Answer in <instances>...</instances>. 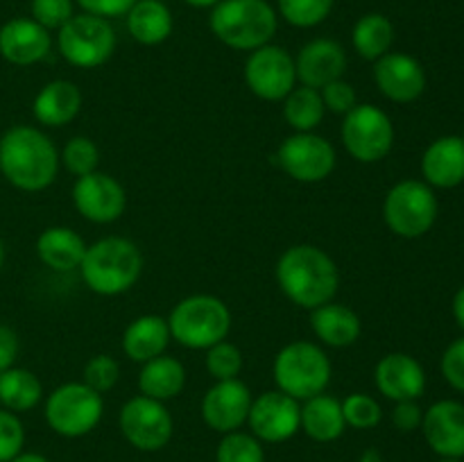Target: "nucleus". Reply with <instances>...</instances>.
Masks as SVG:
<instances>
[{"label":"nucleus","instance_id":"obj_1","mask_svg":"<svg viewBox=\"0 0 464 462\" xmlns=\"http://www.w3.org/2000/svg\"><path fill=\"white\" fill-rule=\"evenodd\" d=\"M276 284L281 293L299 308L334 302L340 285V272L334 258L315 245H293L276 263Z\"/></svg>","mask_w":464,"mask_h":462},{"label":"nucleus","instance_id":"obj_2","mask_svg":"<svg viewBox=\"0 0 464 462\" xmlns=\"http://www.w3.org/2000/svg\"><path fill=\"white\" fill-rule=\"evenodd\" d=\"M59 154L41 130L16 125L0 136V172L18 190L39 193L54 181Z\"/></svg>","mask_w":464,"mask_h":462},{"label":"nucleus","instance_id":"obj_3","mask_svg":"<svg viewBox=\"0 0 464 462\" xmlns=\"http://www.w3.org/2000/svg\"><path fill=\"white\" fill-rule=\"evenodd\" d=\"M143 272V254L130 238L109 236L86 247L80 274L93 293L116 297L134 288Z\"/></svg>","mask_w":464,"mask_h":462},{"label":"nucleus","instance_id":"obj_4","mask_svg":"<svg viewBox=\"0 0 464 462\" xmlns=\"http://www.w3.org/2000/svg\"><path fill=\"white\" fill-rule=\"evenodd\" d=\"M211 32L234 50L263 48L279 27L275 7L267 0H220L208 18Z\"/></svg>","mask_w":464,"mask_h":462},{"label":"nucleus","instance_id":"obj_5","mask_svg":"<svg viewBox=\"0 0 464 462\" xmlns=\"http://www.w3.org/2000/svg\"><path fill=\"white\" fill-rule=\"evenodd\" d=\"M168 326L181 347L208 349L229 335L231 311L213 294H190L172 308Z\"/></svg>","mask_w":464,"mask_h":462},{"label":"nucleus","instance_id":"obj_6","mask_svg":"<svg viewBox=\"0 0 464 462\" xmlns=\"http://www.w3.org/2000/svg\"><path fill=\"white\" fill-rule=\"evenodd\" d=\"M272 374L281 392L306 401L326 390L331 380V361L320 344L295 340L276 353Z\"/></svg>","mask_w":464,"mask_h":462},{"label":"nucleus","instance_id":"obj_7","mask_svg":"<svg viewBox=\"0 0 464 462\" xmlns=\"http://www.w3.org/2000/svg\"><path fill=\"white\" fill-rule=\"evenodd\" d=\"M383 217L392 234L420 238L438 220V197L426 181H399L385 195Z\"/></svg>","mask_w":464,"mask_h":462},{"label":"nucleus","instance_id":"obj_8","mask_svg":"<svg viewBox=\"0 0 464 462\" xmlns=\"http://www.w3.org/2000/svg\"><path fill=\"white\" fill-rule=\"evenodd\" d=\"M59 54L75 68H98L109 62L116 50V32L107 18L93 14H75L59 27Z\"/></svg>","mask_w":464,"mask_h":462},{"label":"nucleus","instance_id":"obj_9","mask_svg":"<svg viewBox=\"0 0 464 462\" xmlns=\"http://www.w3.org/2000/svg\"><path fill=\"white\" fill-rule=\"evenodd\" d=\"M104 412L102 394L86 383H63L45 401V421L62 438H82L100 424Z\"/></svg>","mask_w":464,"mask_h":462},{"label":"nucleus","instance_id":"obj_10","mask_svg":"<svg viewBox=\"0 0 464 462\" xmlns=\"http://www.w3.org/2000/svg\"><path fill=\"white\" fill-rule=\"evenodd\" d=\"M343 145L356 161H381L388 157L394 145L392 120L383 109L374 104H356L344 116Z\"/></svg>","mask_w":464,"mask_h":462},{"label":"nucleus","instance_id":"obj_11","mask_svg":"<svg viewBox=\"0 0 464 462\" xmlns=\"http://www.w3.org/2000/svg\"><path fill=\"white\" fill-rule=\"evenodd\" d=\"M122 435L134 448L145 453L161 451L172 439L175 421L166 403L139 394L122 406L118 417Z\"/></svg>","mask_w":464,"mask_h":462},{"label":"nucleus","instance_id":"obj_12","mask_svg":"<svg viewBox=\"0 0 464 462\" xmlns=\"http://www.w3.org/2000/svg\"><path fill=\"white\" fill-rule=\"evenodd\" d=\"M281 170L302 184H317L335 168V148L313 131H295L276 149Z\"/></svg>","mask_w":464,"mask_h":462},{"label":"nucleus","instance_id":"obj_13","mask_svg":"<svg viewBox=\"0 0 464 462\" xmlns=\"http://www.w3.org/2000/svg\"><path fill=\"white\" fill-rule=\"evenodd\" d=\"M245 84L256 98L281 102L297 84L293 54L272 43L252 50L245 62Z\"/></svg>","mask_w":464,"mask_h":462},{"label":"nucleus","instance_id":"obj_14","mask_svg":"<svg viewBox=\"0 0 464 462\" xmlns=\"http://www.w3.org/2000/svg\"><path fill=\"white\" fill-rule=\"evenodd\" d=\"M247 424L261 442L281 444L302 430V406L281 390L263 392L252 401Z\"/></svg>","mask_w":464,"mask_h":462},{"label":"nucleus","instance_id":"obj_15","mask_svg":"<svg viewBox=\"0 0 464 462\" xmlns=\"http://www.w3.org/2000/svg\"><path fill=\"white\" fill-rule=\"evenodd\" d=\"M72 204L84 220L109 225L125 213L127 193L116 177L95 170L91 175L77 177L72 186Z\"/></svg>","mask_w":464,"mask_h":462},{"label":"nucleus","instance_id":"obj_16","mask_svg":"<svg viewBox=\"0 0 464 462\" xmlns=\"http://www.w3.org/2000/svg\"><path fill=\"white\" fill-rule=\"evenodd\" d=\"M252 401V392L240 379L216 380V385H211L202 399L204 424L222 435L234 433L247 424Z\"/></svg>","mask_w":464,"mask_h":462},{"label":"nucleus","instance_id":"obj_17","mask_svg":"<svg viewBox=\"0 0 464 462\" xmlns=\"http://www.w3.org/2000/svg\"><path fill=\"white\" fill-rule=\"evenodd\" d=\"M374 80L381 93L399 104L412 102L426 89L424 68L406 53H388L376 59Z\"/></svg>","mask_w":464,"mask_h":462},{"label":"nucleus","instance_id":"obj_18","mask_svg":"<svg viewBox=\"0 0 464 462\" xmlns=\"http://www.w3.org/2000/svg\"><path fill=\"white\" fill-rule=\"evenodd\" d=\"M421 430L429 447L438 456L453 460L464 457V403L451 399L433 403L424 412Z\"/></svg>","mask_w":464,"mask_h":462},{"label":"nucleus","instance_id":"obj_19","mask_svg":"<svg viewBox=\"0 0 464 462\" xmlns=\"http://www.w3.org/2000/svg\"><path fill=\"white\" fill-rule=\"evenodd\" d=\"M374 383L390 401H417L426 390L424 367L401 351L388 353L374 370Z\"/></svg>","mask_w":464,"mask_h":462},{"label":"nucleus","instance_id":"obj_20","mask_svg":"<svg viewBox=\"0 0 464 462\" xmlns=\"http://www.w3.org/2000/svg\"><path fill=\"white\" fill-rule=\"evenodd\" d=\"M295 71L302 86L324 89L329 82L340 80L347 71L344 48L334 39H313L295 57Z\"/></svg>","mask_w":464,"mask_h":462},{"label":"nucleus","instance_id":"obj_21","mask_svg":"<svg viewBox=\"0 0 464 462\" xmlns=\"http://www.w3.org/2000/svg\"><path fill=\"white\" fill-rule=\"evenodd\" d=\"M50 32L34 18H12L0 27V57L14 66H32L48 57Z\"/></svg>","mask_w":464,"mask_h":462},{"label":"nucleus","instance_id":"obj_22","mask_svg":"<svg viewBox=\"0 0 464 462\" xmlns=\"http://www.w3.org/2000/svg\"><path fill=\"white\" fill-rule=\"evenodd\" d=\"M421 175L435 188H456L464 181V140L460 136H442L426 148L421 157Z\"/></svg>","mask_w":464,"mask_h":462},{"label":"nucleus","instance_id":"obj_23","mask_svg":"<svg viewBox=\"0 0 464 462\" xmlns=\"http://www.w3.org/2000/svg\"><path fill=\"white\" fill-rule=\"evenodd\" d=\"M311 326L313 333L322 344L335 349L352 347L358 338H361L362 322L353 308L344 306V303H322V306L313 308L311 313Z\"/></svg>","mask_w":464,"mask_h":462},{"label":"nucleus","instance_id":"obj_24","mask_svg":"<svg viewBox=\"0 0 464 462\" xmlns=\"http://www.w3.org/2000/svg\"><path fill=\"white\" fill-rule=\"evenodd\" d=\"M82 91L71 80H53L36 93L32 113L45 127H63L80 113Z\"/></svg>","mask_w":464,"mask_h":462},{"label":"nucleus","instance_id":"obj_25","mask_svg":"<svg viewBox=\"0 0 464 462\" xmlns=\"http://www.w3.org/2000/svg\"><path fill=\"white\" fill-rule=\"evenodd\" d=\"M170 338L168 320L159 315H140L127 324L122 333V351L130 361L148 362L166 351Z\"/></svg>","mask_w":464,"mask_h":462},{"label":"nucleus","instance_id":"obj_26","mask_svg":"<svg viewBox=\"0 0 464 462\" xmlns=\"http://www.w3.org/2000/svg\"><path fill=\"white\" fill-rule=\"evenodd\" d=\"M36 254L41 263L54 272L80 270L86 254V243L77 231L68 226H48L36 238Z\"/></svg>","mask_w":464,"mask_h":462},{"label":"nucleus","instance_id":"obj_27","mask_svg":"<svg viewBox=\"0 0 464 462\" xmlns=\"http://www.w3.org/2000/svg\"><path fill=\"white\" fill-rule=\"evenodd\" d=\"M125 16L127 32L140 45L163 43L175 27L170 7L161 0H136V5Z\"/></svg>","mask_w":464,"mask_h":462},{"label":"nucleus","instance_id":"obj_28","mask_svg":"<svg viewBox=\"0 0 464 462\" xmlns=\"http://www.w3.org/2000/svg\"><path fill=\"white\" fill-rule=\"evenodd\" d=\"M343 403L329 394H317L304 401L302 406V430L315 442H334L344 433Z\"/></svg>","mask_w":464,"mask_h":462},{"label":"nucleus","instance_id":"obj_29","mask_svg":"<svg viewBox=\"0 0 464 462\" xmlns=\"http://www.w3.org/2000/svg\"><path fill=\"white\" fill-rule=\"evenodd\" d=\"M186 370L177 358L157 356L152 361L143 362V370L139 376V388L143 397L157 399V401H168L175 399L184 390Z\"/></svg>","mask_w":464,"mask_h":462},{"label":"nucleus","instance_id":"obj_30","mask_svg":"<svg viewBox=\"0 0 464 462\" xmlns=\"http://www.w3.org/2000/svg\"><path fill=\"white\" fill-rule=\"evenodd\" d=\"M44 397V385L34 371L9 367L0 374V406L12 412L32 410Z\"/></svg>","mask_w":464,"mask_h":462},{"label":"nucleus","instance_id":"obj_31","mask_svg":"<svg viewBox=\"0 0 464 462\" xmlns=\"http://www.w3.org/2000/svg\"><path fill=\"white\" fill-rule=\"evenodd\" d=\"M352 43L356 53L367 62H376L390 53L394 43V25L383 14H365L352 30Z\"/></svg>","mask_w":464,"mask_h":462},{"label":"nucleus","instance_id":"obj_32","mask_svg":"<svg viewBox=\"0 0 464 462\" xmlns=\"http://www.w3.org/2000/svg\"><path fill=\"white\" fill-rule=\"evenodd\" d=\"M322 93L311 86H295L284 98V118L295 131H313L324 118Z\"/></svg>","mask_w":464,"mask_h":462},{"label":"nucleus","instance_id":"obj_33","mask_svg":"<svg viewBox=\"0 0 464 462\" xmlns=\"http://www.w3.org/2000/svg\"><path fill=\"white\" fill-rule=\"evenodd\" d=\"M216 462H266L261 439L252 433H225L216 451Z\"/></svg>","mask_w":464,"mask_h":462},{"label":"nucleus","instance_id":"obj_34","mask_svg":"<svg viewBox=\"0 0 464 462\" xmlns=\"http://www.w3.org/2000/svg\"><path fill=\"white\" fill-rule=\"evenodd\" d=\"M335 0H279V14L293 27H315L329 18Z\"/></svg>","mask_w":464,"mask_h":462},{"label":"nucleus","instance_id":"obj_35","mask_svg":"<svg viewBox=\"0 0 464 462\" xmlns=\"http://www.w3.org/2000/svg\"><path fill=\"white\" fill-rule=\"evenodd\" d=\"M59 161L63 163V168H66L71 175H91V172L98 170L100 149L98 145L91 139H86V136H72V139L63 145Z\"/></svg>","mask_w":464,"mask_h":462},{"label":"nucleus","instance_id":"obj_36","mask_svg":"<svg viewBox=\"0 0 464 462\" xmlns=\"http://www.w3.org/2000/svg\"><path fill=\"white\" fill-rule=\"evenodd\" d=\"M204 365H207V371L216 380L238 379L240 370H243V353H240V349L236 344L222 340V342L207 349Z\"/></svg>","mask_w":464,"mask_h":462},{"label":"nucleus","instance_id":"obj_37","mask_svg":"<svg viewBox=\"0 0 464 462\" xmlns=\"http://www.w3.org/2000/svg\"><path fill=\"white\" fill-rule=\"evenodd\" d=\"M343 415L344 424L352 426V428L358 430H370L374 426H379L381 417H383V410H381L379 401L370 394H349L343 401Z\"/></svg>","mask_w":464,"mask_h":462},{"label":"nucleus","instance_id":"obj_38","mask_svg":"<svg viewBox=\"0 0 464 462\" xmlns=\"http://www.w3.org/2000/svg\"><path fill=\"white\" fill-rule=\"evenodd\" d=\"M118 379H121V365H118L116 358L109 356V353H98L84 365V380L82 383H86L95 392L104 394L118 383Z\"/></svg>","mask_w":464,"mask_h":462},{"label":"nucleus","instance_id":"obj_39","mask_svg":"<svg viewBox=\"0 0 464 462\" xmlns=\"http://www.w3.org/2000/svg\"><path fill=\"white\" fill-rule=\"evenodd\" d=\"M25 444V428L16 412L0 408V462H9L23 453Z\"/></svg>","mask_w":464,"mask_h":462},{"label":"nucleus","instance_id":"obj_40","mask_svg":"<svg viewBox=\"0 0 464 462\" xmlns=\"http://www.w3.org/2000/svg\"><path fill=\"white\" fill-rule=\"evenodd\" d=\"M32 18L45 30H59L63 23L75 16L72 12V0H32L30 5Z\"/></svg>","mask_w":464,"mask_h":462},{"label":"nucleus","instance_id":"obj_41","mask_svg":"<svg viewBox=\"0 0 464 462\" xmlns=\"http://www.w3.org/2000/svg\"><path fill=\"white\" fill-rule=\"evenodd\" d=\"M320 93L324 109H329V111L334 113H343V116H347V113L358 104L356 91H353V86L349 84V82H344L343 77L329 82L324 89H320Z\"/></svg>","mask_w":464,"mask_h":462},{"label":"nucleus","instance_id":"obj_42","mask_svg":"<svg viewBox=\"0 0 464 462\" xmlns=\"http://www.w3.org/2000/svg\"><path fill=\"white\" fill-rule=\"evenodd\" d=\"M442 374L451 388L464 392V338L449 344L442 356Z\"/></svg>","mask_w":464,"mask_h":462},{"label":"nucleus","instance_id":"obj_43","mask_svg":"<svg viewBox=\"0 0 464 462\" xmlns=\"http://www.w3.org/2000/svg\"><path fill=\"white\" fill-rule=\"evenodd\" d=\"M86 14H93L100 18H118L125 16L131 7L136 5V0H75Z\"/></svg>","mask_w":464,"mask_h":462},{"label":"nucleus","instance_id":"obj_44","mask_svg":"<svg viewBox=\"0 0 464 462\" xmlns=\"http://www.w3.org/2000/svg\"><path fill=\"white\" fill-rule=\"evenodd\" d=\"M421 419H424V412L417 406V401H397L392 410V424L401 433H411V430L420 428Z\"/></svg>","mask_w":464,"mask_h":462},{"label":"nucleus","instance_id":"obj_45","mask_svg":"<svg viewBox=\"0 0 464 462\" xmlns=\"http://www.w3.org/2000/svg\"><path fill=\"white\" fill-rule=\"evenodd\" d=\"M18 356V335L12 326L0 324V374L9 367H14V361Z\"/></svg>","mask_w":464,"mask_h":462},{"label":"nucleus","instance_id":"obj_46","mask_svg":"<svg viewBox=\"0 0 464 462\" xmlns=\"http://www.w3.org/2000/svg\"><path fill=\"white\" fill-rule=\"evenodd\" d=\"M453 317L460 324V329H464V285L458 290L456 297H453Z\"/></svg>","mask_w":464,"mask_h":462},{"label":"nucleus","instance_id":"obj_47","mask_svg":"<svg viewBox=\"0 0 464 462\" xmlns=\"http://www.w3.org/2000/svg\"><path fill=\"white\" fill-rule=\"evenodd\" d=\"M9 462H50V460L41 456V453H18V456Z\"/></svg>","mask_w":464,"mask_h":462},{"label":"nucleus","instance_id":"obj_48","mask_svg":"<svg viewBox=\"0 0 464 462\" xmlns=\"http://www.w3.org/2000/svg\"><path fill=\"white\" fill-rule=\"evenodd\" d=\"M184 3L190 5V7H195V9H213L218 3H220V0H184Z\"/></svg>","mask_w":464,"mask_h":462},{"label":"nucleus","instance_id":"obj_49","mask_svg":"<svg viewBox=\"0 0 464 462\" xmlns=\"http://www.w3.org/2000/svg\"><path fill=\"white\" fill-rule=\"evenodd\" d=\"M361 462H383V460H381V453L376 451V448H367V451L362 453Z\"/></svg>","mask_w":464,"mask_h":462},{"label":"nucleus","instance_id":"obj_50","mask_svg":"<svg viewBox=\"0 0 464 462\" xmlns=\"http://www.w3.org/2000/svg\"><path fill=\"white\" fill-rule=\"evenodd\" d=\"M3 263H5V245H3V238H0V270H3Z\"/></svg>","mask_w":464,"mask_h":462},{"label":"nucleus","instance_id":"obj_51","mask_svg":"<svg viewBox=\"0 0 464 462\" xmlns=\"http://www.w3.org/2000/svg\"><path fill=\"white\" fill-rule=\"evenodd\" d=\"M440 462H460V460H453V457H444V460H440Z\"/></svg>","mask_w":464,"mask_h":462},{"label":"nucleus","instance_id":"obj_52","mask_svg":"<svg viewBox=\"0 0 464 462\" xmlns=\"http://www.w3.org/2000/svg\"><path fill=\"white\" fill-rule=\"evenodd\" d=\"M460 139H462V140H464V134H462V136H460Z\"/></svg>","mask_w":464,"mask_h":462}]
</instances>
